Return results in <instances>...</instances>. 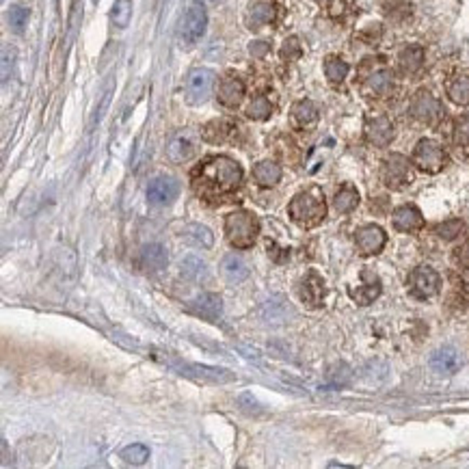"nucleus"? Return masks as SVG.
<instances>
[{"instance_id": "nucleus-34", "label": "nucleus", "mask_w": 469, "mask_h": 469, "mask_svg": "<svg viewBox=\"0 0 469 469\" xmlns=\"http://www.w3.org/2000/svg\"><path fill=\"white\" fill-rule=\"evenodd\" d=\"M270 113H272V106H270V102H268L266 95H258V98H253L251 104L246 106V117H249V119H256V121H264V119H268Z\"/></svg>"}, {"instance_id": "nucleus-5", "label": "nucleus", "mask_w": 469, "mask_h": 469, "mask_svg": "<svg viewBox=\"0 0 469 469\" xmlns=\"http://www.w3.org/2000/svg\"><path fill=\"white\" fill-rule=\"evenodd\" d=\"M381 180L383 184L392 188V190H402L404 186H409L413 182V171H411V162L409 158H404L402 154H392L385 158L383 169H381Z\"/></svg>"}, {"instance_id": "nucleus-21", "label": "nucleus", "mask_w": 469, "mask_h": 469, "mask_svg": "<svg viewBox=\"0 0 469 469\" xmlns=\"http://www.w3.org/2000/svg\"><path fill=\"white\" fill-rule=\"evenodd\" d=\"M182 374H192L199 378H208V381H218V383H227L234 381V374H230L227 370L220 368H208V366H197V364H173Z\"/></svg>"}, {"instance_id": "nucleus-1", "label": "nucleus", "mask_w": 469, "mask_h": 469, "mask_svg": "<svg viewBox=\"0 0 469 469\" xmlns=\"http://www.w3.org/2000/svg\"><path fill=\"white\" fill-rule=\"evenodd\" d=\"M242 182V167L230 156H210L192 171V186L204 197L234 192Z\"/></svg>"}, {"instance_id": "nucleus-43", "label": "nucleus", "mask_w": 469, "mask_h": 469, "mask_svg": "<svg viewBox=\"0 0 469 469\" xmlns=\"http://www.w3.org/2000/svg\"><path fill=\"white\" fill-rule=\"evenodd\" d=\"M249 52L253 54V57H266V54L270 52V46L266 41H251L249 44Z\"/></svg>"}, {"instance_id": "nucleus-30", "label": "nucleus", "mask_w": 469, "mask_h": 469, "mask_svg": "<svg viewBox=\"0 0 469 469\" xmlns=\"http://www.w3.org/2000/svg\"><path fill=\"white\" fill-rule=\"evenodd\" d=\"M333 206H336V210L342 212V214L352 212L357 206H359V192H357V188L350 186V184L342 186V188L338 190L336 199H333Z\"/></svg>"}, {"instance_id": "nucleus-35", "label": "nucleus", "mask_w": 469, "mask_h": 469, "mask_svg": "<svg viewBox=\"0 0 469 469\" xmlns=\"http://www.w3.org/2000/svg\"><path fill=\"white\" fill-rule=\"evenodd\" d=\"M448 305L454 308V310H458V312L467 310V305H469V288H467L465 282H461V279H456V277H454L452 294L448 296Z\"/></svg>"}, {"instance_id": "nucleus-23", "label": "nucleus", "mask_w": 469, "mask_h": 469, "mask_svg": "<svg viewBox=\"0 0 469 469\" xmlns=\"http://www.w3.org/2000/svg\"><path fill=\"white\" fill-rule=\"evenodd\" d=\"M220 272H223V277L230 284H242L246 277H249V268H246V264L234 253L223 258V262H220Z\"/></svg>"}, {"instance_id": "nucleus-13", "label": "nucleus", "mask_w": 469, "mask_h": 469, "mask_svg": "<svg viewBox=\"0 0 469 469\" xmlns=\"http://www.w3.org/2000/svg\"><path fill=\"white\" fill-rule=\"evenodd\" d=\"M324 294H326V288H324V282L322 277L316 272V270H310L305 277L300 279V286H298V296L300 300L305 303L308 308H320L322 300H324Z\"/></svg>"}, {"instance_id": "nucleus-11", "label": "nucleus", "mask_w": 469, "mask_h": 469, "mask_svg": "<svg viewBox=\"0 0 469 469\" xmlns=\"http://www.w3.org/2000/svg\"><path fill=\"white\" fill-rule=\"evenodd\" d=\"M463 355L454 346H441L430 355V368L441 376H452L463 368Z\"/></svg>"}, {"instance_id": "nucleus-15", "label": "nucleus", "mask_w": 469, "mask_h": 469, "mask_svg": "<svg viewBox=\"0 0 469 469\" xmlns=\"http://www.w3.org/2000/svg\"><path fill=\"white\" fill-rule=\"evenodd\" d=\"M180 195V184L173 178H156L147 186V199L154 206H167Z\"/></svg>"}, {"instance_id": "nucleus-32", "label": "nucleus", "mask_w": 469, "mask_h": 469, "mask_svg": "<svg viewBox=\"0 0 469 469\" xmlns=\"http://www.w3.org/2000/svg\"><path fill=\"white\" fill-rule=\"evenodd\" d=\"M324 74H326L331 85H340V82H344V78L348 76V63L340 57H329L324 61Z\"/></svg>"}, {"instance_id": "nucleus-36", "label": "nucleus", "mask_w": 469, "mask_h": 469, "mask_svg": "<svg viewBox=\"0 0 469 469\" xmlns=\"http://www.w3.org/2000/svg\"><path fill=\"white\" fill-rule=\"evenodd\" d=\"M110 18H113V24L117 29H126L130 24V18H132V0H115Z\"/></svg>"}, {"instance_id": "nucleus-29", "label": "nucleus", "mask_w": 469, "mask_h": 469, "mask_svg": "<svg viewBox=\"0 0 469 469\" xmlns=\"http://www.w3.org/2000/svg\"><path fill=\"white\" fill-rule=\"evenodd\" d=\"M370 275V282L368 284H364L362 288H350L348 290V294L359 303V305H370V303H374V298H378L381 296V292H383V288H381V282H378V277H374L372 272H368Z\"/></svg>"}, {"instance_id": "nucleus-22", "label": "nucleus", "mask_w": 469, "mask_h": 469, "mask_svg": "<svg viewBox=\"0 0 469 469\" xmlns=\"http://www.w3.org/2000/svg\"><path fill=\"white\" fill-rule=\"evenodd\" d=\"M192 310L208 320H218L223 314V303H220L218 294H202L192 300Z\"/></svg>"}, {"instance_id": "nucleus-25", "label": "nucleus", "mask_w": 469, "mask_h": 469, "mask_svg": "<svg viewBox=\"0 0 469 469\" xmlns=\"http://www.w3.org/2000/svg\"><path fill=\"white\" fill-rule=\"evenodd\" d=\"M292 121L298 128H312L318 121V108L310 100H298L292 106Z\"/></svg>"}, {"instance_id": "nucleus-12", "label": "nucleus", "mask_w": 469, "mask_h": 469, "mask_svg": "<svg viewBox=\"0 0 469 469\" xmlns=\"http://www.w3.org/2000/svg\"><path fill=\"white\" fill-rule=\"evenodd\" d=\"M364 134L368 143L376 145V147H388L394 139V126L390 121V117L385 115H374L366 119V128Z\"/></svg>"}, {"instance_id": "nucleus-38", "label": "nucleus", "mask_w": 469, "mask_h": 469, "mask_svg": "<svg viewBox=\"0 0 469 469\" xmlns=\"http://www.w3.org/2000/svg\"><path fill=\"white\" fill-rule=\"evenodd\" d=\"M119 456H121L128 465H143V463L150 458V448L143 446V444H132V446L124 448Z\"/></svg>"}, {"instance_id": "nucleus-33", "label": "nucleus", "mask_w": 469, "mask_h": 469, "mask_svg": "<svg viewBox=\"0 0 469 469\" xmlns=\"http://www.w3.org/2000/svg\"><path fill=\"white\" fill-rule=\"evenodd\" d=\"M180 272H182V277H186V279H190V282H199V279L206 277V264H204L199 258L190 256V258H184V260H182Z\"/></svg>"}, {"instance_id": "nucleus-19", "label": "nucleus", "mask_w": 469, "mask_h": 469, "mask_svg": "<svg viewBox=\"0 0 469 469\" xmlns=\"http://www.w3.org/2000/svg\"><path fill=\"white\" fill-rule=\"evenodd\" d=\"M277 20V5L268 3V0H262V3H256L249 13H246V22H249V29L258 31L266 24H272Z\"/></svg>"}, {"instance_id": "nucleus-42", "label": "nucleus", "mask_w": 469, "mask_h": 469, "mask_svg": "<svg viewBox=\"0 0 469 469\" xmlns=\"http://www.w3.org/2000/svg\"><path fill=\"white\" fill-rule=\"evenodd\" d=\"M454 260H456V264H458L461 268H467V270H469V238H467L461 246H456Z\"/></svg>"}, {"instance_id": "nucleus-44", "label": "nucleus", "mask_w": 469, "mask_h": 469, "mask_svg": "<svg viewBox=\"0 0 469 469\" xmlns=\"http://www.w3.org/2000/svg\"><path fill=\"white\" fill-rule=\"evenodd\" d=\"M320 3H324V5H331V3H333V0H320Z\"/></svg>"}, {"instance_id": "nucleus-6", "label": "nucleus", "mask_w": 469, "mask_h": 469, "mask_svg": "<svg viewBox=\"0 0 469 469\" xmlns=\"http://www.w3.org/2000/svg\"><path fill=\"white\" fill-rule=\"evenodd\" d=\"M409 113L413 119L424 124V126H435L441 117H444V106H441V102L430 91L420 89L409 104Z\"/></svg>"}, {"instance_id": "nucleus-16", "label": "nucleus", "mask_w": 469, "mask_h": 469, "mask_svg": "<svg viewBox=\"0 0 469 469\" xmlns=\"http://www.w3.org/2000/svg\"><path fill=\"white\" fill-rule=\"evenodd\" d=\"M392 223L398 232H418L424 227V216L416 206H400L392 214Z\"/></svg>"}, {"instance_id": "nucleus-39", "label": "nucleus", "mask_w": 469, "mask_h": 469, "mask_svg": "<svg viewBox=\"0 0 469 469\" xmlns=\"http://www.w3.org/2000/svg\"><path fill=\"white\" fill-rule=\"evenodd\" d=\"M29 24V9L26 7H11L9 11V26L15 31V33H22L24 26Z\"/></svg>"}, {"instance_id": "nucleus-4", "label": "nucleus", "mask_w": 469, "mask_h": 469, "mask_svg": "<svg viewBox=\"0 0 469 469\" xmlns=\"http://www.w3.org/2000/svg\"><path fill=\"white\" fill-rule=\"evenodd\" d=\"M446 162H448L446 150L441 147L437 141H432V139L418 141L416 150H413V164H416V167L420 171H424V173H432L435 176L439 171H444Z\"/></svg>"}, {"instance_id": "nucleus-24", "label": "nucleus", "mask_w": 469, "mask_h": 469, "mask_svg": "<svg viewBox=\"0 0 469 469\" xmlns=\"http://www.w3.org/2000/svg\"><path fill=\"white\" fill-rule=\"evenodd\" d=\"M424 65V48L422 46H407L398 54V67L404 74H416Z\"/></svg>"}, {"instance_id": "nucleus-41", "label": "nucleus", "mask_w": 469, "mask_h": 469, "mask_svg": "<svg viewBox=\"0 0 469 469\" xmlns=\"http://www.w3.org/2000/svg\"><path fill=\"white\" fill-rule=\"evenodd\" d=\"M300 44H298V39L296 37H288L286 41H284V46H282V59L284 61H296L298 57H300Z\"/></svg>"}, {"instance_id": "nucleus-14", "label": "nucleus", "mask_w": 469, "mask_h": 469, "mask_svg": "<svg viewBox=\"0 0 469 469\" xmlns=\"http://www.w3.org/2000/svg\"><path fill=\"white\" fill-rule=\"evenodd\" d=\"M364 89H366V93H370L374 98L390 95L394 89V74L383 65L376 70H370L368 74H364Z\"/></svg>"}, {"instance_id": "nucleus-31", "label": "nucleus", "mask_w": 469, "mask_h": 469, "mask_svg": "<svg viewBox=\"0 0 469 469\" xmlns=\"http://www.w3.org/2000/svg\"><path fill=\"white\" fill-rule=\"evenodd\" d=\"M184 238L197 246H204V249H210L214 244V234L210 232V227L202 225V223H190L184 230Z\"/></svg>"}, {"instance_id": "nucleus-3", "label": "nucleus", "mask_w": 469, "mask_h": 469, "mask_svg": "<svg viewBox=\"0 0 469 469\" xmlns=\"http://www.w3.org/2000/svg\"><path fill=\"white\" fill-rule=\"evenodd\" d=\"M225 234L236 249H249L260 234V220L249 210H236L225 218Z\"/></svg>"}, {"instance_id": "nucleus-8", "label": "nucleus", "mask_w": 469, "mask_h": 469, "mask_svg": "<svg viewBox=\"0 0 469 469\" xmlns=\"http://www.w3.org/2000/svg\"><path fill=\"white\" fill-rule=\"evenodd\" d=\"M214 87V72L206 67H197L188 74L186 80V98L190 104H202L210 98Z\"/></svg>"}, {"instance_id": "nucleus-9", "label": "nucleus", "mask_w": 469, "mask_h": 469, "mask_svg": "<svg viewBox=\"0 0 469 469\" xmlns=\"http://www.w3.org/2000/svg\"><path fill=\"white\" fill-rule=\"evenodd\" d=\"M206 24H208L206 7L202 3H192L182 22V41L195 44L197 39H202V35L206 33Z\"/></svg>"}, {"instance_id": "nucleus-40", "label": "nucleus", "mask_w": 469, "mask_h": 469, "mask_svg": "<svg viewBox=\"0 0 469 469\" xmlns=\"http://www.w3.org/2000/svg\"><path fill=\"white\" fill-rule=\"evenodd\" d=\"M454 139L461 147H467L469 150V113L463 115L458 121H456V128H454Z\"/></svg>"}, {"instance_id": "nucleus-7", "label": "nucleus", "mask_w": 469, "mask_h": 469, "mask_svg": "<svg viewBox=\"0 0 469 469\" xmlns=\"http://www.w3.org/2000/svg\"><path fill=\"white\" fill-rule=\"evenodd\" d=\"M439 290H441V277L430 266H420L409 275V294L413 298L426 300L437 296Z\"/></svg>"}, {"instance_id": "nucleus-27", "label": "nucleus", "mask_w": 469, "mask_h": 469, "mask_svg": "<svg viewBox=\"0 0 469 469\" xmlns=\"http://www.w3.org/2000/svg\"><path fill=\"white\" fill-rule=\"evenodd\" d=\"M234 132V124L227 119H214L204 126L202 136L208 143H225L230 139V134Z\"/></svg>"}, {"instance_id": "nucleus-20", "label": "nucleus", "mask_w": 469, "mask_h": 469, "mask_svg": "<svg viewBox=\"0 0 469 469\" xmlns=\"http://www.w3.org/2000/svg\"><path fill=\"white\" fill-rule=\"evenodd\" d=\"M167 262H169V256H167V249H164L162 244L158 242H152V244H145L141 249V266L145 270H162L167 268Z\"/></svg>"}, {"instance_id": "nucleus-28", "label": "nucleus", "mask_w": 469, "mask_h": 469, "mask_svg": "<svg viewBox=\"0 0 469 469\" xmlns=\"http://www.w3.org/2000/svg\"><path fill=\"white\" fill-rule=\"evenodd\" d=\"M282 173H284L282 167L272 160H262V162L256 164V169H253V178L260 186H275L282 180Z\"/></svg>"}, {"instance_id": "nucleus-17", "label": "nucleus", "mask_w": 469, "mask_h": 469, "mask_svg": "<svg viewBox=\"0 0 469 469\" xmlns=\"http://www.w3.org/2000/svg\"><path fill=\"white\" fill-rule=\"evenodd\" d=\"M218 102L227 106V108H236L240 106L242 98H244V82L238 76H225L218 82Z\"/></svg>"}, {"instance_id": "nucleus-10", "label": "nucleus", "mask_w": 469, "mask_h": 469, "mask_svg": "<svg viewBox=\"0 0 469 469\" xmlns=\"http://www.w3.org/2000/svg\"><path fill=\"white\" fill-rule=\"evenodd\" d=\"M385 242H388V234L383 232V227L370 223V225H364L357 230L355 234V244L357 249H359L362 256H376L383 251Z\"/></svg>"}, {"instance_id": "nucleus-37", "label": "nucleus", "mask_w": 469, "mask_h": 469, "mask_svg": "<svg viewBox=\"0 0 469 469\" xmlns=\"http://www.w3.org/2000/svg\"><path fill=\"white\" fill-rule=\"evenodd\" d=\"M463 232H465V223L461 218H450V220H444V223L435 225V234L439 238H444V240H454Z\"/></svg>"}, {"instance_id": "nucleus-2", "label": "nucleus", "mask_w": 469, "mask_h": 469, "mask_svg": "<svg viewBox=\"0 0 469 469\" xmlns=\"http://www.w3.org/2000/svg\"><path fill=\"white\" fill-rule=\"evenodd\" d=\"M288 214L303 230H312L320 225L326 216V204H324L322 190L318 186H312L308 190L298 192L288 206Z\"/></svg>"}, {"instance_id": "nucleus-18", "label": "nucleus", "mask_w": 469, "mask_h": 469, "mask_svg": "<svg viewBox=\"0 0 469 469\" xmlns=\"http://www.w3.org/2000/svg\"><path fill=\"white\" fill-rule=\"evenodd\" d=\"M192 154H195V143H192L190 134H186V132L176 134L167 145V156L173 164H182V162L190 160Z\"/></svg>"}, {"instance_id": "nucleus-26", "label": "nucleus", "mask_w": 469, "mask_h": 469, "mask_svg": "<svg viewBox=\"0 0 469 469\" xmlns=\"http://www.w3.org/2000/svg\"><path fill=\"white\" fill-rule=\"evenodd\" d=\"M448 98L450 102L458 104V106H469V72H461L456 74L450 82H448Z\"/></svg>"}]
</instances>
